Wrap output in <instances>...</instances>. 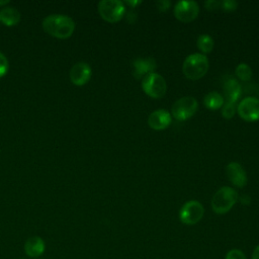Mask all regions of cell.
Here are the masks:
<instances>
[{"instance_id": "1", "label": "cell", "mask_w": 259, "mask_h": 259, "mask_svg": "<svg viewBox=\"0 0 259 259\" xmlns=\"http://www.w3.org/2000/svg\"><path fill=\"white\" fill-rule=\"evenodd\" d=\"M42 27L55 37L67 38L72 35L75 29V22L68 15L51 14L42 20Z\"/></svg>"}, {"instance_id": "2", "label": "cell", "mask_w": 259, "mask_h": 259, "mask_svg": "<svg viewBox=\"0 0 259 259\" xmlns=\"http://www.w3.org/2000/svg\"><path fill=\"white\" fill-rule=\"evenodd\" d=\"M208 70V59L205 55L194 53L186 57L182 65V72L189 80H198L202 78Z\"/></svg>"}, {"instance_id": "3", "label": "cell", "mask_w": 259, "mask_h": 259, "mask_svg": "<svg viewBox=\"0 0 259 259\" xmlns=\"http://www.w3.org/2000/svg\"><path fill=\"white\" fill-rule=\"evenodd\" d=\"M238 200V193L235 189L225 186L220 188L211 198V208L215 213L228 212Z\"/></svg>"}, {"instance_id": "4", "label": "cell", "mask_w": 259, "mask_h": 259, "mask_svg": "<svg viewBox=\"0 0 259 259\" xmlns=\"http://www.w3.org/2000/svg\"><path fill=\"white\" fill-rule=\"evenodd\" d=\"M198 108L197 100L192 96H184L176 100L171 108V115L179 120L184 121L190 118Z\"/></svg>"}, {"instance_id": "5", "label": "cell", "mask_w": 259, "mask_h": 259, "mask_svg": "<svg viewBox=\"0 0 259 259\" xmlns=\"http://www.w3.org/2000/svg\"><path fill=\"white\" fill-rule=\"evenodd\" d=\"M98 12L105 21L114 23L123 17L125 7L119 0H102L98 3Z\"/></svg>"}, {"instance_id": "6", "label": "cell", "mask_w": 259, "mask_h": 259, "mask_svg": "<svg viewBox=\"0 0 259 259\" xmlns=\"http://www.w3.org/2000/svg\"><path fill=\"white\" fill-rule=\"evenodd\" d=\"M142 88L148 96L158 99L166 94L167 84L160 74L154 72L143 78Z\"/></svg>"}, {"instance_id": "7", "label": "cell", "mask_w": 259, "mask_h": 259, "mask_svg": "<svg viewBox=\"0 0 259 259\" xmlns=\"http://www.w3.org/2000/svg\"><path fill=\"white\" fill-rule=\"evenodd\" d=\"M204 208L197 200H189L185 202L179 211V219L181 223L192 226L197 224L203 217Z\"/></svg>"}, {"instance_id": "8", "label": "cell", "mask_w": 259, "mask_h": 259, "mask_svg": "<svg viewBox=\"0 0 259 259\" xmlns=\"http://www.w3.org/2000/svg\"><path fill=\"white\" fill-rule=\"evenodd\" d=\"M199 13V6L195 1H179L174 7V16L181 22L194 20Z\"/></svg>"}, {"instance_id": "9", "label": "cell", "mask_w": 259, "mask_h": 259, "mask_svg": "<svg viewBox=\"0 0 259 259\" xmlns=\"http://www.w3.org/2000/svg\"><path fill=\"white\" fill-rule=\"evenodd\" d=\"M238 114L246 121H256L259 119V99L246 97L237 106Z\"/></svg>"}, {"instance_id": "10", "label": "cell", "mask_w": 259, "mask_h": 259, "mask_svg": "<svg viewBox=\"0 0 259 259\" xmlns=\"http://www.w3.org/2000/svg\"><path fill=\"white\" fill-rule=\"evenodd\" d=\"M70 80L78 86L86 84L91 77V67L85 62H78L70 70Z\"/></svg>"}, {"instance_id": "11", "label": "cell", "mask_w": 259, "mask_h": 259, "mask_svg": "<svg viewBox=\"0 0 259 259\" xmlns=\"http://www.w3.org/2000/svg\"><path fill=\"white\" fill-rule=\"evenodd\" d=\"M172 121V115L166 109L154 110L148 117V124L155 131H163L167 128Z\"/></svg>"}, {"instance_id": "12", "label": "cell", "mask_w": 259, "mask_h": 259, "mask_svg": "<svg viewBox=\"0 0 259 259\" xmlns=\"http://www.w3.org/2000/svg\"><path fill=\"white\" fill-rule=\"evenodd\" d=\"M156 68L157 63L153 58H138L133 62V75L136 79H141L154 73Z\"/></svg>"}, {"instance_id": "13", "label": "cell", "mask_w": 259, "mask_h": 259, "mask_svg": "<svg viewBox=\"0 0 259 259\" xmlns=\"http://www.w3.org/2000/svg\"><path fill=\"white\" fill-rule=\"evenodd\" d=\"M227 176L229 180L238 187H244L247 183V175L241 164L237 162H231L226 168Z\"/></svg>"}, {"instance_id": "14", "label": "cell", "mask_w": 259, "mask_h": 259, "mask_svg": "<svg viewBox=\"0 0 259 259\" xmlns=\"http://www.w3.org/2000/svg\"><path fill=\"white\" fill-rule=\"evenodd\" d=\"M224 93L227 102L235 103L238 101V99L241 96L242 93V87L239 84V82L232 78L229 77L225 82H224Z\"/></svg>"}, {"instance_id": "15", "label": "cell", "mask_w": 259, "mask_h": 259, "mask_svg": "<svg viewBox=\"0 0 259 259\" xmlns=\"http://www.w3.org/2000/svg\"><path fill=\"white\" fill-rule=\"evenodd\" d=\"M46 249L45 242L39 237H31L27 239V241L24 244V251L26 255L32 258H36L40 256Z\"/></svg>"}, {"instance_id": "16", "label": "cell", "mask_w": 259, "mask_h": 259, "mask_svg": "<svg viewBox=\"0 0 259 259\" xmlns=\"http://www.w3.org/2000/svg\"><path fill=\"white\" fill-rule=\"evenodd\" d=\"M20 13L14 7H4L0 10V21L7 25L12 26L19 22Z\"/></svg>"}, {"instance_id": "17", "label": "cell", "mask_w": 259, "mask_h": 259, "mask_svg": "<svg viewBox=\"0 0 259 259\" xmlns=\"http://www.w3.org/2000/svg\"><path fill=\"white\" fill-rule=\"evenodd\" d=\"M224 102H225V99L222 96V94H220L219 92H215V91L207 93L203 98L204 106L211 110H215V109L223 107Z\"/></svg>"}, {"instance_id": "18", "label": "cell", "mask_w": 259, "mask_h": 259, "mask_svg": "<svg viewBox=\"0 0 259 259\" xmlns=\"http://www.w3.org/2000/svg\"><path fill=\"white\" fill-rule=\"evenodd\" d=\"M213 39L207 34H200L197 38L196 46L204 54L210 53L213 49Z\"/></svg>"}, {"instance_id": "19", "label": "cell", "mask_w": 259, "mask_h": 259, "mask_svg": "<svg viewBox=\"0 0 259 259\" xmlns=\"http://www.w3.org/2000/svg\"><path fill=\"white\" fill-rule=\"evenodd\" d=\"M235 73H236V76L242 81H249L252 77V70L245 63L239 64L235 70Z\"/></svg>"}, {"instance_id": "20", "label": "cell", "mask_w": 259, "mask_h": 259, "mask_svg": "<svg viewBox=\"0 0 259 259\" xmlns=\"http://www.w3.org/2000/svg\"><path fill=\"white\" fill-rule=\"evenodd\" d=\"M236 112V104L235 103H231V102H226V104L223 105V109H222V115L227 118L230 119L234 116Z\"/></svg>"}, {"instance_id": "21", "label": "cell", "mask_w": 259, "mask_h": 259, "mask_svg": "<svg viewBox=\"0 0 259 259\" xmlns=\"http://www.w3.org/2000/svg\"><path fill=\"white\" fill-rule=\"evenodd\" d=\"M225 259H247V258H246L245 254L241 250L233 249V250H230L227 253Z\"/></svg>"}, {"instance_id": "22", "label": "cell", "mask_w": 259, "mask_h": 259, "mask_svg": "<svg viewBox=\"0 0 259 259\" xmlns=\"http://www.w3.org/2000/svg\"><path fill=\"white\" fill-rule=\"evenodd\" d=\"M238 6V3L234 0H225L221 2V7L226 11H234L236 10Z\"/></svg>"}, {"instance_id": "23", "label": "cell", "mask_w": 259, "mask_h": 259, "mask_svg": "<svg viewBox=\"0 0 259 259\" xmlns=\"http://www.w3.org/2000/svg\"><path fill=\"white\" fill-rule=\"evenodd\" d=\"M8 70V60L3 53L0 52V77L4 76Z\"/></svg>"}, {"instance_id": "24", "label": "cell", "mask_w": 259, "mask_h": 259, "mask_svg": "<svg viewBox=\"0 0 259 259\" xmlns=\"http://www.w3.org/2000/svg\"><path fill=\"white\" fill-rule=\"evenodd\" d=\"M204 6L208 10H215L221 6V2L217 1V0H208V1L204 2Z\"/></svg>"}, {"instance_id": "25", "label": "cell", "mask_w": 259, "mask_h": 259, "mask_svg": "<svg viewBox=\"0 0 259 259\" xmlns=\"http://www.w3.org/2000/svg\"><path fill=\"white\" fill-rule=\"evenodd\" d=\"M156 4H157V7L160 11H166L170 8L171 2L168 1V0H161V1H158Z\"/></svg>"}, {"instance_id": "26", "label": "cell", "mask_w": 259, "mask_h": 259, "mask_svg": "<svg viewBox=\"0 0 259 259\" xmlns=\"http://www.w3.org/2000/svg\"><path fill=\"white\" fill-rule=\"evenodd\" d=\"M252 259H259V245L254 249L252 253Z\"/></svg>"}, {"instance_id": "27", "label": "cell", "mask_w": 259, "mask_h": 259, "mask_svg": "<svg viewBox=\"0 0 259 259\" xmlns=\"http://www.w3.org/2000/svg\"><path fill=\"white\" fill-rule=\"evenodd\" d=\"M141 3H142L141 1H125V4L130 5L132 8H135L137 5H139Z\"/></svg>"}, {"instance_id": "28", "label": "cell", "mask_w": 259, "mask_h": 259, "mask_svg": "<svg viewBox=\"0 0 259 259\" xmlns=\"http://www.w3.org/2000/svg\"><path fill=\"white\" fill-rule=\"evenodd\" d=\"M7 3H9V0H4V1H0V6H1V5H5V4H7Z\"/></svg>"}]
</instances>
